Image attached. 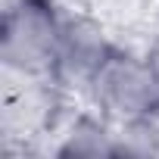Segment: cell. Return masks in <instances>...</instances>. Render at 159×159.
<instances>
[{
  "label": "cell",
  "mask_w": 159,
  "mask_h": 159,
  "mask_svg": "<svg viewBox=\"0 0 159 159\" xmlns=\"http://www.w3.org/2000/svg\"><path fill=\"white\" fill-rule=\"evenodd\" d=\"M62 19L53 0H10L0 28V59L22 78H53Z\"/></svg>",
  "instance_id": "1"
},
{
  "label": "cell",
  "mask_w": 159,
  "mask_h": 159,
  "mask_svg": "<svg viewBox=\"0 0 159 159\" xmlns=\"http://www.w3.org/2000/svg\"><path fill=\"white\" fill-rule=\"evenodd\" d=\"M91 91L100 109L122 119L125 125L159 116V78L150 59H140L134 53L112 47V53L94 75Z\"/></svg>",
  "instance_id": "2"
},
{
  "label": "cell",
  "mask_w": 159,
  "mask_h": 159,
  "mask_svg": "<svg viewBox=\"0 0 159 159\" xmlns=\"http://www.w3.org/2000/svg\"><path fill=\"white\" fill-rule=\"evenodd\" d=\"M112 53V44L103 38V28L88 16H69L62 19L56 66H53V81L75 84V88H91L94 75Z\"/></svg>",
  "instance_id": "3"
},
{
  "label": "cell",
  "mask_w": 159,
  "mask_h": 159,
  "mask_svg": "<svg viewBox=\"0 0 159 159\" xmlns=\"http://www.w3.org/2000/svg\"><path fill=\"white\" fill-rule=\"evenodd\" d=\"M147 59H150V66H153V72H156V78H159V38L153 41V47H150Z\"/></svg>",
  "instance_id": "4"
}]
</instances>
